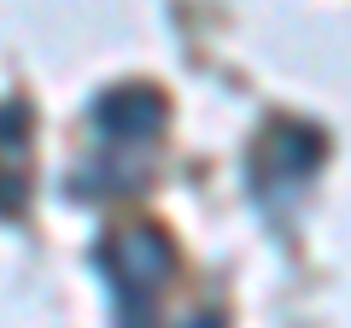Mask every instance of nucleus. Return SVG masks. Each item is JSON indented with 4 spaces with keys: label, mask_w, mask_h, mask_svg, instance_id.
<instances>
[{
    "label": "nucleus",
    "mask_w": 351,
    "mask_h": 328,
    "mask_svg": "<svg viewBox=\"0 0 351 328\" xmlns=\"http://www.w3.org/2000/svg\"><path fill=\"white\" fill-rule=\"evenodd\" d=\"M322 129L311 124H269L258 141V152H252V188L269 194V188H304V182L322 170Z\"/></svg>",
    "instance_id": "7ed1b4c3"
},
{
    "label": "nucleus",
    "mask_w": 351,
    "mask_h": 328,
    "mask_svg": "<svg viewBox=\"0 0 351 328\" xmlns=\"http://www.w3.org/2000/svg\"><path fill=\"white\" fill-rule=\"evenodd\" d=\"M88 124L106 147H152L170 124V106L152 82H117L88 106Z\"/></svg>",
    "instance_id": "f03ea898"
},
{
    "label": "nucleus",
    "mask_w": 351,
    "mask_h": 328,
    "mask_svg": "<svg viewBox=\"0 0 351 328\" xmlns=\"http://www.w3.org/2000/svg\"><path fill=\"white\" fill-rule=\"evenodd\" d=\"M94 270H100V281H106L112 311L123 316V323H147L152 305H158V293L170 288V276H176V246H170L164 229L129 223L94 253Z\"/></svg>",
    "instance_id": "f257e3e1"
},
{
    "label": "nucleus",
    "mask_w": 351,
    "mask_h": 328,
    "mask_svg": "<svg viewBox=\"0 0 351 328\" xmlns=\"http://www.w3.org/2000/svg\"><path fill=\"white\" fill-rule=\"evenodd\" d=\"M29 147V112L18 100L0 106V152H24Z\"/></svg>",
    "instance_id": "20e7f679"
},
{
    "label": "nucleus",
    "mask_w": 351,
    "mask_h": 328,
    "mask_svg": "<svg viewBox=\"0 0 351 328\" xmlns=\"http://www.w3.org/2000/svg\"><path fill=\"white\" fill-rule=\"evenodd\" d=\"M24 200H29L24 182H18V176H0V217H18V211H24Z\"/></svg>",
    "instance_id": "39448f33"
}]
</instances>
